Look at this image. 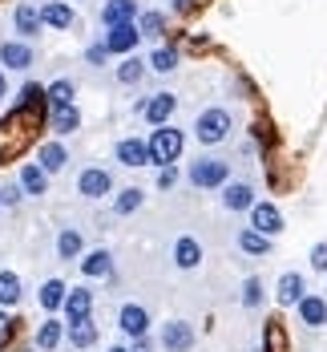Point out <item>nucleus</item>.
Instances as JSON below:
<instances>
[{
  "instance_id": "1",
  "label": "nucleus",
  "mask_w": 327,
  "mask_h": 352,
  "mask_svg": "<svg viewBox=\"0 0 327 352\" xmlns=\"http://www.w3.org/2000/svg\"><path fill=\"white\" fill-rule=\"evenodd\" d=\"M149 166H174L182 158V150H186V134H182L178 126H154V134H149Z\"/></svg>"
},
{
  "instance_id": "2",
  "label": "nucleus",
  "mask_w": 327,
  "mask_h": 352,
  "mask_svg": "<svg viewBox=\"0 0 327 352\" xmlns=\"http://www.w3.org/2000/svg\"><path fill=\"white\" fill-rule=\"evenodd\" d=\"M230 130H234V118H230V109H222V106H210V109H202V113L194 118V138L202 142V146L226 142Z\"/></svg>"
},
{
  "instance_id": "3",
  "label": "nucleus",
  "mask_w": 327,
  "mask_h": 352,
  "mask_svg": "<svg viewBox=\"0 0 327 352\" xmlns=\"http://www.w3.org/2000/svg\"><path fill=\"white\" fill-rule=\"evenodd\" d=\"M186 178L194 190H222L230 182V162L226 158H198V162H190Z\"/></svg>"
},
{
  "instance_id": "4",
  "label": "nucleus",
  "mask_w": 327,
  "mask_h": 352,
  "mask_svg": "<svg viewBox=\"0 0 327 352\" xmlns=\"http://www.w3.org/2000/svg\"><path fill=\"white\" fill-rule=\"evenodd\" d=\"M101 45H106L109 57H130V53L142 45V29H138V21H130V25H109L106 36H101Z\"/></svg>"
},
{
  "instance_id": "5",
  "label": "nucleus",
  "mask_w": 327,
  "mask_h": 352,
  "mask_svg": "<svg viewBox=\"0 0 327 352\" xmlns=\"http://www.w3.org/2000/svg\"><path fill=\"white\" fill-rule=\"evenodd\" d=\"M77 195L89 199V203L109 199V195H113V175H109L106 166H85V170L77 175Z\"/></svg>"
},
{
  "instance_id": "6",
  "label": "nucleus",
  "mask_w": 327,
  "mask_h": 352,
  "mask_svg": "<svg viewBox=\"0 0 327 352\" xmlns=\"http://www.w3.org/2000/svg\"><path fill=\"white\" fill-rule=\"evenodd\" d=\"M174 109H178V98L166 94V89H162V94H149L145 102H138V113H142L149 126H166V122L174 118Z\"/></svg>"
},
{
  "instance_id": "7",
  "label": "nucleus",
  "mask_w": 327,
  "mask_h": 352,
  "mask_svg": "<svg viewBox=\"0 0 327 352\" xmlns=\"http://www.w3.org/2000/svg\"><path fill=\"white\" fill-rule=\"evenodd\" d=\"M158 344H162V352H190L194 349V324H186V320H166Z\"/></svg>"
},
{
  "instance_id": "8",
  "label": "nucleus",
  "mask_w": 327,
  "mask_h": 352,
  "mask_svg": "<svg viewBox=\"0 0 327 352\" xmlns=\"http://www.w3.org/2000/svg\"><path fill=\"white\" fill-rule=\"evenodd\" d=\"M33 61H36V53H33V45H29L25 36H8V41L0 45V65H8V69L25 73Z\"/></svg>"
},
{
  "instance_id": "9",
  "label": "nucleus",
  "mask_w": 327,
  "mask_h": 352,
  "mask_svg": "<svg viewBox=\"0 0 327 352\" xmlns=\"http://www.w3.org/2000/svg\"><path fill=\"white\" fill-rule=\"evenodd\" d=\"M251 227L275 239V235H283V227H287V223H283V211H279L275 203H254V207H251Z\"/></svg>"
},
{
  "instance_id": "10",
  "label": "nucleus",
  "mask_w": 327,
  "mask_h": 352,
  "mask_svg": "<svg viewBox=\"0 0 327 352\" xmlns=\"http://www.w3.org/2000/svg\"><path fill=\"white\" fill-rule=\"evenodd\" d=\"M113 158H117L121 166H130V170L149 166V142L145 138H121L117 142V150H113Z\"/></svg>"
},
{
  "instance_id": "11",
  "label": "nucleus",
  "mask_w": 327,
  "mask_h": 352,
  "mask_svg": "<svg viewBox=\"0 0 327 352\" xmlns=\"http://www.w3.org/2000/svg\"><path fill=\"white\" fill-rule=\"evenodd\" d=\"M65 324H81V320H93V292L89 287H73L65 296Z\"/></svg>"
},
{
  "instance_id": "12",
  "label": "nucleus",
  "mask_w": 327,
  "mask_h": 352,
  "mask_svg": "<svg viewBox=\"0 0 327 352\" xmlns=\"http://www.w3.org/2000/svg\"><path fill=\"white\" fill-rule=\"evenodd\" d=\"M117 328H121L130 340H134V336H145V332H149V312H145V304H121Z\"/></svg>"
},
{
  "instance_id": "13",
  "label": "nucleus",
  "mask_w": 327,
  "mask_h": 352,
  "mask_svg": "<svg viewBox=\"0 0 327 352\" xmlns=\"http://www.w3.org/2000/svg\"><path fill=\"white\" fill-rule=\"evenodd\" d=\"M254 203H258V199H254L251 182H234V178H230V182L222 186V207H226V211H251Z\"/></svg>"
},
{
  "instance_id": "14",
  "label": "nucleus",
  "mask_w": 327,
  "mask_h": 352,
  "mask_svg": "<svg viewBox=\"0 0 327 352\" xmlns=\"http://www.w3.org/2000/svg\"><path fill=\"white\" fill-rule=\"evenodd\" d=\"M295 312H299V324H307V328H324L327 324V300L324 296H315V292H307V296L295 304Z\"/></svg>"
},
{
  "instance_id": "15",
  "label": "nucleus",
  "mask_w": 327,
  "mask_h": 352,
  "mask_svg": "<svg viewBox=\"0 0 327 352\" xmlns=\"http://www.w3.org/2000/svg\"><path fill=\"white\" fill-rule=\"evenodd\" d=\"M142 16V8H138V0H106L101 4V25H130V21H138Z\"/></svg>"
},
{
  "instance_id": "16",
  "label": "nucleus",
  "mask_w": 327,
  "mask_h": 352,
  "mask_svg": "<svg viewBox=\"0 0 327 352\" xmlns=\"http://www.w3.org/2000/svg\"><path fill=\"white\" fill-rule=\"evenodd\" d=\"M77 267H81V276H89V280H101V276H113V255H109L106 247H97V251H85V255L77 259Z\"/></svg>"
},
{
  "instance_id": "17",
  "label": "nucleus",
  "mask_w": 327,
  "mask_h": 352,
  "mask_svg": "<svg viewBox=\"0 0 327 352\" xmlns=\"http://www.w3.org/2000/svg\"><path fill=\"white\" fill-rule=\"evenodd\" d=\"M198 263H202V243H198L194 235H178V239H174V267L194 272Z\"/></svg>"
},
{
  "instance_id": "18",
  "label": "nucleus",
  "mask_w": 327,
  "mask_h": 352,
  "mask_svg": "<svg viewBox=\"0 0 327 352\" xmlns=\"http://www.w3.org/2000/svg\"><path fill=\"white\" fill-rule=\"evenodd\" d=\"M303 296H307L303 276H299V272H283V276H279V283H275V300H279L283 308H295Z\"/></svg>"
},
{
  "instance_id": "19",
  "label": "nucleus",
  "mask_w": 327,
  "mask_h": 352,
  "mask_svg": "<svg viewBox=\"0 0 327 352\" xmlns=\"http://www.w3.org/2000/svg\"><path fill=\"white\" fill-rule=\"evenodd\" d=\"M81 255H85V235H81V227H61V235H57V259L77 263Z\"/></svg>"
},
{
  "instance_id": "20",
  "label": "nucleus",
  "mask_w": 327,
  "mask_h": 352,
  "mask_svg": "<svg viewBox=\"0 0 327 352\" xmlns=\"http://www.w3.org/2000/svg\"><path fill=\"white\" fill-rule=\"evenodd\" d=\"M12 29L25 36V41H33V36L45 29V25H40V8H36V4H16V8H12Z\"/></svg>"
},
{
  "instance_id": "21",
  "label": "nucleus",
  "mask_w": 327,
  "mask_h": 352,
  "mask_svg": "<svg viewBox=\"0 0 327 352\" xmlns=\"http://www.w3.org/2000/svg\"><path fill=\"white\" fill-rule=\"evenodd\" d=\"M36 162H40V170L53 178L57 170H65V162H69V150L61 146V142H40V150H36Z\"/></svg>"
},
{
  "instance_id": "22",
  "label": "nucleus",
  "mask_w": 327,
  "mask_h": 352,
  "mask_svg": "<svg viewBox=\"0 0 327 352\" xmlns=\"http://www.w3.org/2000/svg\"><path fill=\"white\" fill-rule=\"evenodd\" d=\"M97 324L93 320H81V324H65V340H69V349L73 352H85V349H93L97 344Z\"/></svg>"
},
{
  "instance_id": "23",
  "label": "nucleus",
  "mask_w": 327,
  "mask_h": 352,
  "mask_svg": "<svg viewBox=\"0 0 327 352\" xmlns=\"http://www.w3.org/2000/svg\"><path fill=\"white\" fill-rule=\"evenodd\" d=\"M40 25L45 29H73V8L65 0H45L40 4Z\"/></svg>"
},
{
  "instance_id": "24",
  "label": "nucleus",
  "mask_w": 327,
  "mask_h": 352,
  "mask_svg": "<svg viewBox=\"0 0 327 352\" xmlns=\"http://www.w3.org/2000/svg\"><path fill=\"white\" fill-rule=\"evenodd\" d=\"M65 296H69L65 280H45L40 292H36V304H40L45 312H61V308H65Z\"/></svg>"
},
{
  "instance_id": "25",
  "label": "nucleus",
  "mask_w": 327,
  "mask_h": 352,
  "mask_svg": "<svg viewBox=\"0 0 327 352\" xmlns=\"http://www.w3.org/2000/svg\"><path fill=\"white\" fill-rule=\"evenodd\" d=\"M61 340H65V320H53V316L45 320V324L36 328V336H33V344L40 352H57Z\"/></svg>"
},
{
  "instance_id": "26",
  "label": "nucleus",
  "mask_w": 327,
  "mask_h": 352,
  "mask_svg": "<svg viewBox=\"0 0 327 352\" xmlns=\"http://www.w3.org/2000/svg\"><path fill=\"white\" fill-rule=\"evenodd\" d=\"M142 203H145L142 186H121V190L113 195V214H117V219H125V214L142 211Z\"/></svg>"
},
{
  "instance_id": "27",
  "label": "nucleus",
  "mask_w": 327,
  "mask_h": 352,
  "mask_svg": "<svg viewBox=\"0 0 327 352\" xmlns=\"http://www.w3.org/2000/svg\"><path fill=\"white\" fill-rule=\"evenodd\" d=\"M49 126H53V130H57V134H73V130H77V126H81V109L73 106H53L49 109Z\"/></svg>"
},
{
  "instance_id": "28",
  "label": "nucleus",
  "mask_w": 327,
  "mask_h": 352,
  "mask_svg": "<svg viewBox=\"0 0 327 352\" xmlns=\"http://www.w3.org/2000/svg\"><path fill=\"white\" fill-rule=\"evenodd\" d=\"M234 243H239V251H247V255H271V235H263L254 227H243Z\"/></svg>"
},
{
  "instance_id": "29",
  "label": "nucleus",
  "mask_w": 327,
  "mask_h": 352,
  "mask_svg": "<svg viewBox=\"0 0 327 352\" xmlns=\"http://www.w3.org/2000/svg\"><path fill=\"white\" fill-rule=\"evenodd\" d=\"M21 186H25V195H45L49 190V175L40 170V162H25L21 166Z\"/></svg>"
},
{
  "instance_id": "30",
  "label": "nucleus",
  "mask_w": 327,
  "mask_h": 352,
  "mask_svg": "<svg viewBox=\"0 0 327 352\" xmlns=\"http://www.w3.org/2000/svg\"><path fill=\"white\" fill-rule=\"evenodd\" d=\"M145 65L154 73H174L178 69V49H174V45H158V49L145 57Z\"/></svg>"
},
{
  "instance_id": "31",
  "label": "nucleus",
  "mask_w": 327,
  "mask_h": 352,
  "mask_svg": "<svg viewBox=\"0 0 327 352\" xmlns=\"http://www.w3.org/2000/svg\"><path fill=\"white\" fill-rule=\"evenodd\" d=\"M145 69H149V65H145L142 57H134V53H130V57H121V65L113 69V77H117L121 85H138V81L145 77Z\"/></svg>"
},
{
  "instance_id": "32",
  "label": "nucleus",
  "mask_w": 327,
  "mask_h": 352,
  "mask_svg": "<svg viewBox=\"0 0 327 352\" xmlns=\"http://www.w3.org/2000/svg\"><path fill=\"white\" fill-rule=\"evenodd\" d=\"M21 276L16 272H0V308H16L21 304Z\"/></svg>"
},
{
  "instance_id": "33",
  "label": "nucleus",
  "mask_w": 327,
  "mask_h": 352,
  "mask_svg": "<svg viewBox=\"0 0 327 352\" xmlns=\"http://www.w3.org/2000/svg\"><path fill=\"white\" fill-rule=\"evenodd\" d=\"M45 98H49V109L53 106H69L73 98H77V85H73L69 77H61V81H53V85L45 89Z\"/></svg>"
},
{
  "instance_id": "34",
  "label": "nucleus",
  "mask_w": 327,
  "mask_h": 352,
  "mask_svg": "<svg viewBox=\"0 0 327 352\" xmlns=\"http://www.w3.org/2000/svg\"><path fill=\"white\" fill-rule=\"evenodd\" d=\"M239 300H243V308H251V312H254V308H263V300H267V296H263V280H258V276H247Z\"/></svg>"
},
{
  "instance_id": "35",
  "label": "nucleus",
  "mask_w": 327,
  "mask_h": 352,
  "mask_svg": "<svg viewBox=\"0 0 327 352\" xmlns=\"http://www.w3.org/2000/svg\"><path fill=\"white\" fill-rule=\"evenodd\" d=\"M138 29H142V36H158L162 29H166V12H154V8H145L142 16H138Z\"/></svg>"
},
{
  "instance_id": "36",
  "label": "nucleus",
  "mask_w": 327,
  "mask_h": 352,
  "mask_svg": "<svg viewBox=\"0 0 327 352\" xmlns=\"http://www.w3.org/2000/svg\"><path fill=\"white\" fill-rule=\"evenodd\" d=\"M0 190H4V207H8V211H16V207H21V199H25V186H12V182H8V186H0Z\"/></svg>"
},
{
  "instance_id": "37",
  "label": "nucleus",
  "mask_w": 327,
  "mask_h": 352,
  "mask_svg": "<svg viewBox=\"0 0 327 352\" xmlns=\"http://www.w3.org/2000/svg\"><path fill=\"white\" fill-rule=\"evenodd\" d=\"M311 267H315V272H327V239L311 247Z\"/></svg>"
},
{
  "instance_id": "38",
  "label": "nucleus",
  "mask_w": 327,
  "mask_h": 352,
  "mask_svg": "<svg viewBox=\"0 0 327 352\" xmlns=\"http://www.w3.org/2000/svg\"><path fill=\"white\" fill-rule=\"evenodd\" d=\"M158 186H162V190H174V186H178V170H174V166H162V175H158Z\"/></svg>"
},
{
  "instance_id": "39",
  "label": "nucleus",
  "mask_w": 327,
  "mask_h": 352,
  "mask_svg": "<svg viewBox=\"0 0 327 352\" xmlns=\"http://www.w3.org/2000/svg\"><path fill=\"white\" fill-rule=\"evenodd\" d=\"M106 45H89V53H85V61H89V65H106Z\"/></svg>"
},
{
  "instance_id": "40",
  "label": "nucleus",
  "mask_w": 327,
  "mask_h": 352,
  "mask_svg": "<svg viewBox=\"0 0 327 352\" xmlns=\"http://www.w3.org/2000/svg\"><path fill=\"white\" fill-rule=\"evenodd\" d=\"M130 352H154V340H149V332H145V336H134V340H130Z\"/></svg>"
},
{
  "instance_id": "41",
  "label": "nucleus",
  "mask_w": 327,
  "mask_h": 352,
  "mask_svg": "<svg viewBox=\"0 0 327 352\" xmlns=\"http://www.w3.org/2000/svg\"><path fill=\"white\" fill-rule=\"evenodd\" d=\"M8 332H12V324H8V316H4V312H0V344L8 340Z\"/></svg>"
},
{
  "instance_id": "42",
  "label": "nucleus",
  "mask_w": 327,
  "mask_h": 352,
  "mask_svg": "<svg viewBox=\"0 0 327 352\" xmlns=\"http://www.w3.org/2000/svg\"><path fill=\"white\" fill-rule=\"evenodd\" d=\"M8 98V81H4V69H0V102Z\"/></svg>"
},
{
  "instance_id": "43",
  "label": "nucleus",
  "mask_w": 327,
  "mask_h": 352,
  "mask_svg": "<svg viewBox=\"0 0 327 352\" xmlns=\"http://www.w3.org/2000/svg\"><path fill=\"white\" fill-rule=\"evenodd\" d=\"M186 4H190V0H174V8H178V12H186Z\"/></svg>"
},
{
  "instance_id": "44",
  "label": "nucleus",
  "mask_w": 327,
  "mask_h": 352,
  "mask_svg": "<svg viewBox=\"0 0 327 352\" xmlns=\"http://www.w3.org/2000/svg\"><path fill=\"white\" fill-rule=\"evenodd\" d=\"M109 352H130V344H113Z\"/></svg>"
},
{
  "instance_id": "45",
  "label": "nucleus",
  "mask_w": 327,
  "mask_h": 352,
  "mask_svg": "<svg viewBox=\"0 0 327 352\" xmlns=\"http://www.w3.org/2000/svg\"><path fill=\"white\" fill-rule=\"evenodd\" d=\"M0 207H4V190H0Z\"/></svg>"
}]
</instances>
